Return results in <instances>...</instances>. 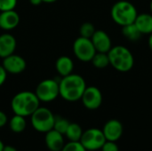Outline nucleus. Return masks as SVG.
Listing matches in <instances>:
<instances>
[{
	"label": "nucleus",
	"mask_w": 152,
	"mask_h": 151,
	"mask_svg": "<svg viewBox=\"0 0 152 151\" xmlns=\"http://www.w3.org/2000/svg\"><path fill=\"white\" fill-rule=\"evenodd\" d=\"M43 1L42 0H30V3L34 5H38L42 3Z\"/></svg>",
	"instance_id": "obj_30"
},
{
	"label": "nucleus",
	"mask_w": 152,
	"mask_h": 151,
	"mask_svg": "<svg viewBox=\"0 0 152 151\" xmlns=\"http://www.w3.org/2000/svg\"><path fill=\"white\" fill-rule=\"evenodd\" d=\"M79 31H80L81 36L91 39V37L95 32V28H94V26L91 22H85L81 25Z\"/></svg>",
	"instance_id": "obj_23"
},
{
	"label": "nucleus",
	"mask_w": 152,
	"mask_h": 151,
	"mask_svg": "<svg viewBox=\"0 0 152 151\" xmlns=\"http://www.w3.org/2000/svg\"><path fill=\"white\" fill-rule=\"evenodd\" d=\"M27 123L25 120V117L20 115L14 114V116L10 119L9 121V126L12 132L15 133H22L26 128Z\"/></svg>",
	"instance_id": "obj_18"
},
{
	"label": "nucleus",
	"mask_w": 152,
	"mask_h": 151,
	"mask_svg": "<svg viewBox=\"0 0 152 151\" xmlns=\"http://www.w3.org/2000/svg\"><path fill=\"white\" fill-rule=\"evenodd\" d=\"M32 127L39 133H47L53 128L55 116L47 108L39 107L31 116Z\"/></svg>",
	"instance_id": "obj_5"
},
{
	"label": "nucleus",
	"mask_w": 152,
	"mask_h": 151,
	"mask_svg": "<svg viewBox=\"0 0 152 151\" xmlns=\"http://www.w3.org/2000/svg\"><path fill=\"white\" fill-rule=\"evenodd\" d=\"M20 22V16L14 10L4 11L0 14V28L10 30L17 27Z\"/></svg>",
	"instance_id": "obj_14"
},
{
	"label": "nucleus",
	"mask_w": 152,
	"mask_h": 151,
	"mask_svg": "<svg viewBox=\"0 0 152 151\" xmlns=\"http://www.w3.org/2000/svg\"><path fill=\"white\" fill-rule=\"evenodd\" d=\"M101 150L102 151H119V148L117 144V142L106 141Z\"/></svg>",
	"instance_id": "obj_26"
},
{
	"label": "nucleus",
	"mask_w": 152,
	"mask_h": 151,
	"mask_svg": "<svg viewBox=\"0 0 152 151\" xmlns=\"http://www.w3.org/2000/svg\"><path fill=\"white\" fill-rule=\"evenodd\" d=\"M137 15L136 8L128 1H118L111 9V17L113 20L122 27L134 23Z\"/></svg>",
	"instance_id": "obj_4"
},
{
	"label": "nucleus",
	"mask_w": 152,
	"mask_h": 151,
	"mask_svg": "<svg viewBox=\"0 0 152 151\" xmlns=\"http://www.w3.org/2000/svg\"><path fill=\"white\" fill-rule=\"evenodd\" d=\"M91 40L96 52L108 53L111 49V40L109 35L102 30H95Z\"/></svg>",
	"instance_id": "obj_12"
},
{
	"label": "nucleus",
	"mask_w": 152,
	"mask_h": 151,
	"mask_svg": "<svg viewBox=\"0 0 152 151\" xmlns=\"http://www.w3.org/2000/svg\"><path fill=\"white\" fill-rule=\"evenodd\" d=\"M55 67H56V69H57L58 73L61 76L66 77V76L70 75L72 73L74 65H73L72 60L69 57H68V56H61L56 61Z\"/></svg>",
	"instance_id": "obj_17"
},
{
	"label": "nucleus",
	"mask_w": 152,
	"mask_h": 151,
	"mask_svg": "<svg viewBox=\"0 0 152 151\" xmlns=\"http://www.w3.org/2000/svg\"><path fill=\"white\" fill-rule=\"evenodd\" d=\"M36 95L40 101L49 102L60 95L59 83L53 79H45L38 84L36 89Z\"/></svg>",
	"instance_id": "obj_7"
},
{
	"label": "nucleus",
	"mask_w": 152,
	"mask_h": 151,
	"mask_svg": "<svg viewBox=\"0 0 152 151\" xmlns=\"http://www.w3.org/2000/svg\"><path fill=\"white\" fill-rule=\"evenodd\" d=\"M63 134L55 131L54 129L45 133V145L47 149L51 151H61L65 145Z\"/></svg>",
	"instance_id": "obj_13"
},
{
	"label": "nucleus",
	"mask_w": 152,
	"mask_h": 151,
	"mask_svg": "<svg viewBox=\"0 0 152 151\" xmlns=\"http://www.w3.org/2000/svg\"><path fill=\"white\" fill-rule=\"evenodd\" d=\"M3 67L8 73L20 74L26 69V61L21 56L12 53L4 58Z\"/></svg>",
	"instance_id": "obj_10"
},
{
	"label": "nucleus",
	"mask_w": 152,
	"mask_h": 151,
	"mask_svg": "<svg viewBox=\"0 0 152 151\" xmlns=\"http://www.w3.org/2000/svg\"><path fill=\"white\" fill-rule=\"evenodd\" d=\"M84 106L91 110L97 109L102 103V94L101 91L95 86L86 87L82 97Z\"/></svg>",
	"instance_id": "obj_9"
},
{
	"label": "nucleus",
	"mask_w": 152,
	"mask_h": 151,
	"mask_svg": "<svg viewBox=\"0 0 152 151\" xmlns=\"http://www.w3.org/2000/svg\"><path fill=\"white\" fill-rule=\"evenodd\" d=\"M135 26L142 34L152 33V14L141 13L138 14L134 22Z\"/></svg>",
	"instance_id": "obj_16"
},
{
	"label": "nucleus",
	"mask_w": 152,
	"mask_h": 151,
	"mask_svg": "<svg viewBox=\"0 0 152 151\" xmlns=\"http://www.w3.org/2000/svg\"><path fill=\"white\" fill-rule=\"evenodd\" d=\"M16 48V39L10 34L0 36V57L5 58L13 53Z\"/></svg>",
	"instance_id": "obj_15"
},
{
	"label": "nucleus",
	"mask_w": 152,
	"mask_h": 151,
	"mask_svg": "<svg viewBox=\"0 0 152 151\" xmlns=\"http://www.w3.org/2000/svg\"><path fill=\"white\" fill-rule=\"evenodd\" d=\"M110 64L120 72H127L134 66V56L125 46L118 45L111 47L108 52Z\"/></svg>",
	"instance_id": "obj_3"
},
{
	"label": "nucleus",
	"mask_w": 152,
	"mask_h": 151,
	"mask_svg": "<svg viewBox=\"0 0 152 151\" xmlns=\"http://www.w3.org/2000/svg\"><path fill=\"white\" fill-rule=\"evenodd\" d=\"M122 33L127 39H129L131 41H136V40L140 39V37L142 35L139 31V29L137 28V27L135 26L134 23L123 26Z\"/></svg>",
	"instance_id": "obj_20"
},
{
	"label": "nucleus",
	"mask_w": 152,
	"mask_h": 151,
	"mask_svg": "<svg viewBox=\"0 0 152 151\" xmlns=\"http://www.w3.org/2000/svg\"><path fill=\"white\" fill-rule=\"evenodd\" d=\"M3 151H18L13 146H11V145H4V149Z\"/></svg>",
	"instance_id": "obj_29"
},
{
	"label": "nucleus",
	"mask_w": 152,
	"mask_h": 151,
	"mask_svg": "<svg viewBox=\"0 0 152 151\" xmlns=\"http://www.w3.org/2000/svg\"><path fill=\"white\" fill-rule=\"evenodd\" d=\"M79 142L86 150L94 151L102 149L106 142V138L102 130L97 128H90L83 132Z\"/></svg>",
	"instance_id": "obj_6"
},
{
	"label": "nucleus",
	"mask_w": 152,
	"mask_h": 151,
	"mask_svg": "<svg viewBox=\"0 0 152 151\" xmlns=\"http://www.w3.org/2000/svg\"><path fill=\"white\" fill-rule=\"evenodd\" d=\"M82 127L77 123H70L68 130L65 133V136L69 139V142H79L83 134Z\"/></svg>",
	"instance_id": "obj_19"
},
{
	"label": "nucleus",
	"mask_w": 152,
	"mask_h": 151,
	"mask_svg": "<svg viewBox=\"0 0 152 151\" xmlns=\"http://www.w3.org/2000/svg\"><path fill=\"white\" fill-rule=\"evenodd\" d=\"M42 1L45 2V3H53V2H55L57 0H42Z\"/></svg>",
	"instance_id": "obj_33"
},
{
	"label": "nucleus",
	"mask_w": 152,
	"mask_h": 151,
	"mask_svg": "<svg viewBox=\"0 0 152 151\" xmlns=\"http://www.w3.org/2000/svg\"><path fill=\"white\" fill-rule=\"evenodd\" d=\"M93 65L97 69H104L110 65V60L108 56V53H99L96 52L92 61Z\"/></svg>",
	"instance_id": "obj_21"
},
{
	"label": "nucleus",
	"mask_w": 152,
	"mask_h": 151,
	"mask_svg": "<svg viewBox=\"0 0 152 151\" xmlns=\"http://www.w3.org/2000/svg\"><path fill=\"white\" fill-rule=\"evenodd\" d=\"M39 103L40 101L35 93L24 91L13 96L11 108L14 114L26 117L31 116L39 108Z\"/></svg>",
	"instance_id": "obj_2"
},
{
	"label": "nucleus",
	"mask_w": 152,
	"mask_h": 151,
	"mask_svg": "<svg viewBox=\"0 0 152 151\" xmlns=\"http://www.w3.org/2000/svg\"><path fill=\"white\" fill-rule=\"evenodd\" d=\"M17 0H0V11H10L14 10V7L16 6Z\"/></svg>",
	"instance_id": "obj_25"
},
{
	"label": "nucleus",
	"mask_w": 152,
	"mask_h": 151,
	"mask_svg": "<svg viewBox=\"0 0 152 151\" xmlns=\"http://www.w3.org/2000/svg\"><path fill=\"white\" fill-rule=\"evenodd\" d=\"M6 75H7L6 70L4 69V67H3V66H0V86H1L4 82H5Z\"/></svg>",
	"instance_id": "obj_27"
},
{
	"label": "nucleus",
	"mask_w": 152,
	"mask_h": 151,
	"mask_svg": "<svg viewBox=\"0 0 152 151\" xmlns=\"http://www.w3.org/2000/svg\"><path fill=\"white\" fill-rule=\"evenodd\" d=\"M74 53L77 58L82 61H91L96 50L90 38L80 36L76 39L73 44Z\"/></svg>",
	"instance_id": "obj_8"
},
{
	"label": "nucleus",
	"mask_w": 152,
	"mask_h": 151,
	"mask_svg": "<svg viewBox=\"0 0 152 151\" xmlns=\"http://www.w3.org/2000/svg\"><path fill=\"white\" fill-rule=\"evenodd\" d=\"M86 88L84 78L77 74H70L63 78L59 83L60 95L68 101H77L81 100V97Z\"/></svg>",
	"instance_id": "obj_1"
},
{
	"label": "nucleus",
	"mask_w": 152,
	"mask_h": 151,
	"mask_svg": "<svg viewBox=\"0 0 152 151\" xmlns=\"http://www.w3.org/2000/svg\"><path fill=\"white\" fill-rule=\"evenodd\" d=\"M69 124H70V122H69L67 119H65L63 117H55L53 129H54L55 131L59 132L60 133L65 135Z\"/></svg>",
	"instance_id": "obj_22"
},
{
	"label": "nucleus",
	"mask_w": 152,
	"mask_h": 151,
	"mask_svg": "<svg viewBox=\"0 0 152 151\" xmlns=\"http://www.w3.org/2000/svg\"><path fill=\"white\" fill-rule=\"evenodd\" d=\"M4 144L3 143V142L0 140V151H3V149H4Z\"/></svg>",
	"instance_id": "obj_32"
},
{
	"label": "nucleus",
	"mask_w": 152,
	"mask_h": 151,
	"mask_svg": "<svg viewBox=\"0 0 152 151\" xmlns=\"http://www.w3.org/2000/svg\"><path fill=\"white\" fill-rule=\"evenodd\" d=\"M123 125L117 119L109 120L103 126L102 132L106 138V141L118 142L123 134Z\"/></svg>",
	"instance_id": "obj_11"
},
{
	"label": "nucleus",
	"mask_w": 152,
	"mask_h": 151,
	"mask_svg": "<svg viewBox=\"0 0 152 151\" xmlns=\"http://www.w3.org/2000/svg\"><path fill=\"white\" fill-rule=\"evenodd\" d=\"M7 124V116L4 112L0 110V128L4 127Z\"/></svg>",
	"instance_id": "obj_28"
},
{
	"label": "nucleus",
	"mask_w": 152,
	"mask_h": 151,
	"mask_svg": "<svg viewBox=\"0 0 152 151\" xmlns=\"http://www.w3.org/2000/svg\"><path fill=\"white\" fill-rule=\"evenodd\" d=\"M61 151H87L80 142H69L66 143Z\"/></svg>",
	"instance_id": "obj_24"
},
{
	"label": "nucleus",
	"mask_w": 152,
	"mask_h": 151,
	"mask_svg": "<svg viewBox=\"0 0 152 151\" xmlns=\"http://www.w3.org/2000/svg\"><path fill=\"white\" fill-rule=\"evenodd\" d=\"M151 12H152V1H151Z\"/></svg>",
	"instance_id": "obj_34"
},
{
	"label": "nucleus",
	"mask_w": 152,
	"mask_h": 151,
	"mask_svg": "<svg viewBox=\"0 0 152 151\" xmlns=\"http://www.w3.org/2000/svg\"><path fill=\"white\" fill-rule=\"evenodd\" d=\"M149 46H150L151 50L152 51V33L151 34V36H150V38H149Z\"/></svg>",
	"instance_id": "obj_31"
}]
</instances>
